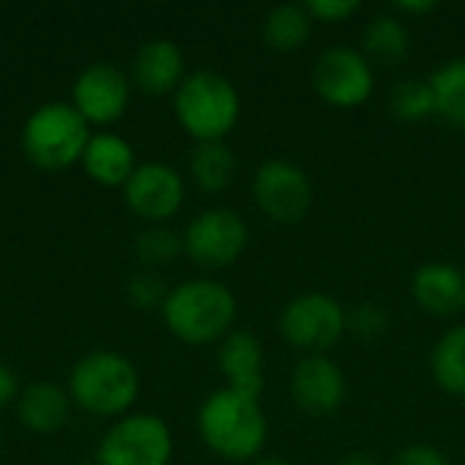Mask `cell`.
Here are the masks:
<instances>
[{
  "label": "cell",
  "instance_id": "cell-1",
  "mask_svg": "<svg viewBox=\"0 0 465 465\" xmlns=\"http://www.w3.org/2000/svg\"><path fill=\"white\" fill-rule=\"evenodd\" d=\"M196 430L202 444L229 463L259 460L270 436L262 403L229 387H221L204 398L196 414Z\"/></svg>",
  "mask_w": 465,
  "mask_h": 465
},
{
  "label": "cell",
  "instance_id": "cell-2",
  "mask_svg": "<svg viewBox=\"0 0 465 465\" xmlns=\"http://www.w3.org/2000/svg\"><path fill=\"white\" fill-rule=\"evenodd\" d=\"M161 319L180 343L213 346L234 330L237 297L215 278H191L172 286Z\"/></svg>",
  "mask_w": 465,
  "mask_h": 465
},
{
  "label": "cell",
  "instance_id": "cell-3",
  "mask_svg": "<svg viewBox=\"0 0 465 465\" xmlns=\"http://www.w3.org/2000/svg\"><path fill=\"white\" fill-rule=\"evenodd\" d=\"M136 365L112 349H95L79 357L68 373V395L74 409L95 420H120L134 411L139 401Z\"/></svg>",
  "mask_w": 465,
  "mask_h": 465
},
{
  "label": "cell",
  "instance_id": "cell-4",
  "mask_svg": "<svg viewBox=\"0 0 465 465\" xmlns=\"http://www.w3.org/2000/svg\"><path fill=\"white\" fill-rule=\"evenodd\" d=\"M177 125L196 142H226L240 120V93L218 71H193L172 95Z\"/></svg>",
  "mask_w": 465,
  "mask_h": 465
},
{
  "label": "cell",
  "instance_id": "cell-5",
  "mask_svg": "<svg viewBox=\"0 0 465 465\" xmlns=\"http://www.w3.org/2000/svg\"><path fill=\"white\" fill-rule=\"evenodd\" d=\"M93 128L71 101H46L35 106L19 134L25 158L44 172H63L82 161Z\"/></svg>",
  "mask_w": 465,
  "mask_h": 465
},
{
  "label": "cell",
  "instance_id": "cell-6",
  "mask_svg": "<svg viewBox=\"0 0 465 465\" xmlns=\"http://www.w3.org/2000/svg\"><path fill=\"white\" fill-rule=\"evenodd\" d=\"M172 458V428L147 411H131L114 420L95 450V465H169Z\"/></svg>",
  "mask_w": 465,
  "mask_h": 465
},
{
  "label": "cell",
  "instance_id": "cell-7",
  "mask_svg": "<svg viewBox=\"0 0 465 465\" xmlns=\"http://www.w3.org/2000/svg\"><path fill=\"white\" fill-rule=\"evenodd\" d=\"M248 223L232 207H207L183 232L185 256L202 270H226L248 251Z\"/></svg>",
  "mask_w": 465,
  "mask_h": 465
},
{
  "label": "cell",
  "instance_id": "cell-8",
  "mask_svg": "<svg viewBox=\"0 0 465 465\" xmlns=\"http://www.w3.org/2000/svg\"><path fill=\"white\" fill-rule=\"evenodd\" d=\"M253 202L272 223H302L316 202L313 180L300 163L270 158L253 174Z\"/></svg>",
  "mask_w": 465,
  "mask_h": 465
},
{
  "label": "cell",
  "instance_id": "cell-9",
  "mask_svg": "<svg viewBox=\"0 0 465 465\" xmlns=\"http://www.w3.org/2000/svg\"><path fill=\"white\" fill-rule=\"evenodd\" d=\"M281 338L308 354H324L346 335L343 305L322 292H308L286 302L278 319Z\"/></svg>",
  "mask_w": 465,
  "mask_h": 465
},
{
  "label": "cell",
  "instance_id": "cell-10",
  "mask_svg": "<svg viewBox=\"0 0 465 465\" xmlns=\"http://www.w3.org/2000/svg\"><path fill=\"white\" fill-rule=\"evenodd\" d=\"M311 84L324 104L335 109H354L373 95L376 71L360 49L330 46L316 57Z\"/></svg>",
  "mask_w": 465,
  "mask_h": 465
},
{
  "label": "cell",
  "instance_id": "cell-11",
  "mask_svg": "<svg viewBox=\"0 0 465 465\" xmlns=\"http://www.w3.org/2000/svg\"><path fill=\"white\" fill-rule=\"evenodd\" d=\"M134 84L128 71L117 63H90L84 65L71 84V106L82 114V120L93 128H109L125 117L131 106Z\"/></svg>",
  "mask_w": 465,
  "mask_h": 465
},
{
  "label": "cell",
  "instance_id": "cell-12",
  "mask_svg": "<svg viewBox=\"0 0 465 465\" xmlns=\"http://www.w3.org/2000/svg\"><path fill=\"white\" fill-rule=\"evenodd\" d=\"M123 202L144 226L169 223L185 204V177L163 161L139 163L123 185Z\"/></svg>",
  "mask_w": 465,
  "mask_h": 465
},
{
  "label": "cell",
  "instance_id": "cell-13",
  "mask_svg": "<svg viewBox=\"0 0 465 465\" xmlns=\"http://www.w3.org/2000/svg\"><path fill=\"white\" fill-rule=\"evenodd\" d=\"M292 398L308 417H332L346 403V376L343 368L327 354H308L297 362L292 373Z\"/></svg>",
  "mask_w": 465,
  "mask_h": 465
},
{
  "label": "cell",
  "instance_id": "cell-14",
  "mask_svg": "<svg viewBox=\"0 0 465 465\" xmlns=\"http://www.w3.org/2000/svg\"><path fill=\"white\" fill-rule=\"evenodd\" d=\"M128 76L134 90L161 98V95H174L183 79L188 76L185 71V54L183 49L163 35L147 38L139 44L134 52V60L128 65Z\"/></svg>",
  "mask_w": 465,
  "mask_h": 465
},
{
  "label": "cell",
  "instance_id": "cell-15",
  "mask_svg": "<svg viewBox=\"0 0 465 465\" xmlns=\"http://www.w3.org/2000/svg\"><path fill=\"white\" fill-rule=\"evenodd\" d=\"M218 371L226 379V387L248 395L262 398L264 392V346L248 330H232L218 343Z\"/></svg>",
  "mask_w": 465,
  "mask_h": 465
},
{
  "label": "cell",
  "instance_id": "cell-16",
  "mask_svg": "<svg viewBox=\"0 0 465 465\" xmlns=\"http://www.w3.org/2000/svg\"><path fill=\"white\" fill-rule=\"evenodd\" d=\"M411 297L436 319L460 316L465 311V272L450 262H428L411 278Z\"/></svg>",
  "mask_w": 465,
  "mask_h": 465
},
{
  "label": "cell",
  "instance_id": "cell-17",
  "mask_svg": "<svg viewBox=\"0 0 465 465\" xmlns=\"http://www.w3.org/2000/svg\"><path fill=\"white\" fill-rule=\"evenodd\" d=\"M79 166L84 174L104 188H120L128 183V177L136 172V150L134 144L114 134V131H93Z\"/></svg>",
  "mask_w": 465,
  "mask_h": 465
},
{
  "label": "cell",
  "instance_id": "cell-18",
  "mask_svg": "<svg viewBox=\"0 0 465 465\" xmlns=\"http://www.w3.org/2000/svg\"><path fill=\"white\" fill-rule=\"evenodd\" d=\"M71 395L65 387L54 381H33L22 387L16 398V417L19 422L38 436H52L63 430L71 420Z\"/></svg>",
  "mask_w": 465,
  "mask_h": 465
},
{
  "label": "cell",
  "instance_id": "cell-19",
  "mask_svg": "<svg viewBox=\"0 0 465 465\" xmlns=\"http://www.w3.org/2000/svg\"><path fill=\"white\" fill-rule=\"evenodd\" d=\"M313 16L305 3H283L267 11L262 22V38L275 52H300L313 35Z\"/></svg>",
  "mask_w": 465,
  "mask_h": 465
},
{
  "label": "cell",
  "instance_id": "cell-20",
  "mask_svg": "<svg viewBox=\"0 0 465 465\" xmlns=\"http://www.w3.org/2000/svg\"><path fill=\"white\" fill-rule=\"evenodd\" d=\"M409 49H411L409 25L395 11L371 16V22L362 30V49H360L371 63L398 65L401 60H406Z\"/></svg>",
  "mask_w": 465,
  "mask_h": 465
},
{
  "label": "cell",
  "instance_id": "cell-21",
  "mask_svg": "<svg viewBox=\"0 0 465 465\" xmlns=\"http://www.w3.org/2000/svg\"><path fill=\"white\" fill-rule=\"evenodd\" d=\"M188 174L204 193H221L237 174V155L226 142L196 144L188 155Z\"/></svg>",
  "mask_w": 465,
  "mask_h": 465
},
{
  "label": "cell",
  "instance_id": "cell-22",
  "mask_svg": "<svg viewBox=\"0 0 465 465\" xmlns=\"http://www.w3.org/2000/svg\"><path fill=\"white\" fill-rule=\"evenodd\" d=\"M430 373L441 392L465 398V324L450 327L430 351Z\"/></svg>",
  "mask_w": 465,
  "mask_h": 465
},
{
  "label": "cell",
  "instance_id": "cell-23",
  "mask_svg": "<svg viewBox=\"0 0 465 465\" xmlns=\"http://www.w3.org/2000/svg\"><path fill=\"white\" fill-rule=\"evenodd\" d=\"M430 87L436 95V117H441L452 128H465V57L441 63Z\"/></svg>",
  "mask_w": 465,
  "mask_h": 465
},
{
  "label": "cell",
  "instance_id": "cell-24",
  "mask_svg": "<svg viewBox=\"0 0 465 465\" xmlns=\"http://www.w3.org/2000/svg\"><path fill=\"white\" fill-rule=\"evenodd\" d=\"M136 259L144 264V270H161L169 267L172 262H177L185 251H183V232L172 229L169 223H158V226H144L136 234L134 242Z\"/></svg>",
  "mask_w": 465,
  "mask_h": 465
},
{
  "label": "cell",
  "instance_id": "cell-25",
  "mask_svg": "<svg viewBox=\"0 0 465 465\" xmlns=\"http://www.w3.org/2000/svg\"><path fill=\"white\" fill-rule=\"evenodd\" d=\"M390 112L401 123H422L428 117H436V95L430 79L409 76L398 82L390 93Z\"/></svg>",
  "mask_w": 465,
  "mask_h": 465
},
{
  "label": "cell",
  "instance_id": "cell-26",
  "mask_svg": "<svg viewBox=\"0 0 465 465\" xmlns=\"http://www.w3.org/2000/svg\"><path fill=\"white\" fill-rule=\"evenodd\" d=\"M172 286H166V278L155 270H142L131 275L125 286V297L136 311H161Z\"/></svg>",
  "mask_w": 465,
  "mask_h": 465
},
{
  "label": "cell",
  "instance_id": "cell-27",
  "mask_svg": "<svg viewBox=\"0 0 465 465\" xmlns=\"http://www.w3.org/2000/svg\"><path fill=\"white\" fill-rule=\"evenodd\" d=\"M346 332L360 341H379L390 332V313L376 302H360L346 311Z\"/></svg>",
  "mask_w": 465,
  "mask_h": 465
},
{
  "label": "cell",
  "instance_id": "cell-28",
  "mask_svg": "<svg viewBox=\"0 0 465 465\" xmlns=\"http://www.w3.org/2000/svg\"><path fill=\"white\" fill-rule=\"evenodd\" d=\"M305 5L313 22H322V25H341L360 11L357 0H308Z\"/></svg>",
  "mask_w": 465,
  "mask_h": 465
},
{
  "label": "cell",
  "instance_id": "cell-29",
  "mask_svg": "<svg viewBox=\"0 0 465 465\" xmlns=\"http://www.w3.org/2000/svg\"><path fill=\"white\" fill-rule=\"evenodd\" d=\"M392 465H450V458L433 444H411L392 458Z\"/></svg>",
  "mask_w": 465,
  "mask_h": 465
},
{
  "label": "cell",
  "instance_id": "cell-30",
  "mask_svg": "<svg viewBox=\"0 0 465 465\" xmlns=\"http://www.w3.org/2000/svg\"><path fill=\"white\" fill-rule=\"evenodd\" d=\"M19 381H16V373L5 365V362H0V409H5L8 403H14L16 398H19Z\"/></svg>",
  "mask_w": 465,
  "mask_h": 465
},
{
  "label": "cell",
  "instance_id": "cell-31",
  "mask_svg": "<svg viewBox=\"0 0 465 465\" xmlns=\"http://www.w3.org/2000/svg\"><path fill=\"white\" fill-rule=\"evenodd\" d=\"M439 3L436 0H398L395 3V14L403 19V16H425L430 11H436Z\"/></svg>",
  "mask_w": 465,
  "mask_h": 465
},
{
  "label": "cell",
  "instance_id": "cell-32",
  "mask_svg": "<svg viewBox=\"0 0 465 465\" xmlns=\"http://www.w3.org/2000/svg\"><path fill=\"white\" fill-rule=\"evenodd\" d=\"M338 465H379V460L371 452H349Z\"/></svg>",
  "mask_w": 465,
  "mask_h": 465
},
{
  "label": "cell",
  "instance_id": "cell-33",
  "mask_svg": "<svg viewBox=\"0 0 465 465\" xmlns=\"http://www.w3.org/2000/svg\"><path fill=\"white\" fill-rule=\"evenodd\" d=\"M253 465H292L289 460H283V458H259V460H253Z\"/></svg>",
  "mask_w": 465,
  "mask_h": 465
},
{
  "label": "cell",
  "instance_id": "cell-34",
  "mask_svg": "<svg viewBox=\"0 0 465 465\" xmlns=\"http://www.w3.org/2000/svg\"><path fill=\"white\" fill-rule=\"evenodd\" d=\"M76 465H95V463H76Z\"/></svg>",
  "mask_w": 465,
  "mask_h": 465
},
{
  "label": "cell",
  "instance_id": "cell-35",
  "mask_svg": "<svg viewBox=\"0 0 465 465\" xmlns=\"http://www.w3.org/2000/svg\"><path fill=\"white\" fill-rule=\"evenodd\" d=\"M0 447H3V439H0Z\"/></svg>",
  "mask_w": 465,
  "mask_h": 465
}]
</instances>
